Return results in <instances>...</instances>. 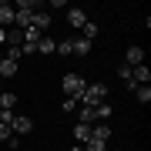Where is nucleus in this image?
Wrapping results in <instances>:
<instances>
[{
    "mask_svg": "<svg viewBox=\"0 0 151 151\" xmlns=\"http://www.w3.org/2000/svg\"><path fill=\"white\" fill-rule=\"evenodd\" d=\"M10 138H14L10 124H7V121H0V141H10Z\"/></svg>",
    "mask_w": 151,
    "mask_h": 151,
    "instance_id": "23",
    "label": "nucleus"
},
{
    "mask_svg": "<svg viewBox=\"0 0 151 151\" xmlns=\"http://www.w3.org/2000/svg\"><path fill=\"white\" fill-rule=\"evenodd\" d=\"M91 138H97V141H111V124H104V121L91 124Z\"/></svg>",
    "mask_w": 151,
    "mask_h": 151,
    "instance_id": "11",
    "label": "nucleus"
},
{
    "mask_svg": "<svg viewBox=\"0 0 151 151\" xmlns=\"http://www.w3.org/2000/svg\"><path fill=\"white\" fill-rule=\"evenodd\" d=\"M77 121L81 124H97V104H77Z\"/></svg>",
    "mask_w": 151,
    "mask_h": 151,
    "instance_id": "4",
    "label": "nucleus"
},
{
    "mask_svg": "<svg viewBox=\"0 0 151 151\" xmlns=\"http://www.w3.org/2000/svg\"><path fill=\"white\" fill-rule=\"evenodd\" d=\"M67 24H70V27H77V30H81L84 24H87V14L81 10V7H70V10H67Z\"/></svg>",
    "mask_w": 151,
    "mask_h": 151,
    "instance_id": "10",
    "label": "nucleus"
},
{
    "mask_svg": "<svg viewBox=\"0 0 151 151\" xmlns=\"http://www.w3.org/2000/svg\"><path fill=\"white\" fill-rule=\"evenodd\" d=\"M101 101H108V84H87L84 87V94L77 97V104H101Z\"/></svg>",
    "mask_w": 151,
    "mask_h": 151,
    "instance_id": "1",
    "label": "nucleus"
},
{
    "mask_svg": "<svg viewBox=\"0 0 151 151\" xmlns=\"http://www.w3.org/2000/svg\"><path fill=\"white\" fill-rule=\"evenodd\" d=\"M4 44H7V30L0 27V47H4Z\"/></svg>",
    "mask_w": 151,
    "mask_h": 151,
    "instance_id": "25",
    "label": "nucleus"
},
{
    "mask_svg": "<svg viewBox=\"0 0 151 151\" xmlns=\"http://www.w3.org/2000/svg\"><path fill=\"white\" fill-rule=\"evenodd\" d=\"M70 54L87 57V54H91V40H84V37H70Z\"/></svg>",
    "mask_w": 151,
    "mask_h": 151,
    "instance_id": "9",
    "label": "nucleus"
},
{
    "mask_svg": "<svg viewBox=\"0 0 151 151\" xmlns=\"http://www.w3.org/2000/svg\"><path fill=\"white\" fill-rule=\"evenodd\" d=\"M81 37H84V40H94V37H97V24H94V20H87L84 27H81Z\"/></svg>",
    "mask_w": 151,
    "mask_h": 151,
    "instance_id": "17",
    "label": "nucleus"
},
{
    "mask_svg": "<svg viewBox=\"0 0 151 151\" xmlns=\"http://www.w3.org/2000/svg\"><path fill=\"white\" fill-rule=\"evenodd\" d=\"M60 108H64V111H77V97H64Z\"/></svg>",
    "mask_w": 151,
    "mask_h": 151,
    "instance_id": "24",
    "label": "nucleus"
},
{
    "mask_svg": "<svg viewBox=\"0 0 151 151\" xmlns=\"http://www.w3.org/2000/svg\"><path fill=\"white\" fill-rule=\"evenodd\" d=\"M37 50H40V54H57V40H54V37H47V34H44V37L37 40Z\"/></svg>",
    "mask_w": 151,
    "mask_h": 151,
    "instance_id": "12",
    "label": "nucleus"
},
{
    "mask_svg": "<svg viewBox=\"0 0 151 151\" xmlns=\"http://www.w3.org/2000/svg\"><path fill=\"white\" fill-rule=\"evenodd\" d=\"M0 27L4 30L14 27V4H7V0H0Z\"/></svg>",
    "mask_w": 151,
    "mask_h": 151,
    "instance_id": "7",
    "label": "nucleus"
},
{
    "mask_svg": "<svg viewBox=\"0 0 151 151\" xmlns=\"http://www.w3.org/2000/svg\"><path fill=\"white\" fill-rule=\"evenodd\" d=\"M17 74V64L14 60H0V77H14Z\"/></svg>",
    "mask_w": 151,
    "mask_h": 151,
    "instance_id": "19",
    "label": "nucleus"
},
{
    "mask_svg": "<svg viewBox=\"0 0 151 151\" xmlns=\"http://www.w3.org/2000/svg\"><path fill=\"white\" fill-rule=\"evenodd\" d=\"M20 44H24V30L20 27H10V30H7V47H20Z\"/></svg>",
    "mask_w": 151,
    "mask_h": 151,
    "instance_id": "15",
    "label": "nucleus"
},
{
    "mask_svg": "<svg viewBox=\"0 0 151 151\" xmlns=\"http://www.w3.org/2000/svg\"><path fill=\"white\" fill-rule=\"evenodd\" d=\"M50 20H54V17H50L47 10H37V14H34V24H30V27L37 30V34H47V27H50Z\"/></svg>",
    "mask_w": 151,
    "mask_h": 151,
    "instance_id": "8",
    "label": "nucleus"
},
{
    "mask_svg": "<svg viewBox=\"0 0 151 151\" xmlns=\"http://www.w3.org/2000/svg\"><path fill=\"white\" fill-rule=\"evenodd\" d=\"M0 60H4V50H0Z\"/></svg>",
    "mask_w": 151,
    "mask_h": 151,
    "instance_id": "28",
    "label": "nucleus"
},
{
    "mask_svg": "<svg viewBox=\"0 0 151 151\" xmlns=\"http://www.w3.org/2000/svg\"><path fill=\"white\" fill-rule=\"evenodd\" d=\"M84 151H108V141H97V138H87V141H84Z\"/></svg>",
    "mask_w": 151,
    "mask_h": 151,
    "instance_id": "16",
    "label": "nucleus"
},
{
    "mask_svg": "<svg viewBox=\"0 0 151 151\" xmlns=\"http://www.w3.org/2000/svg\"><path fill=\"white\" fill-rule=\"evenodd\" d=\"M57 54H60V57H67V54H70V37L57 40Z\"/></svg>",
    "mask_w": 151,
    "mask_h": 151,
    "instance_id": "21",
    "label": "nucleus"
},
{
    "mask_svg": "<svg viewBox=\"0 0 151 151\" xmlns=\"http://www.w3.org/2000/svg\"><path fill=\"white\" fill-rule=\"evenodd\" d=\"M70 151H84V145H74V148H70Z\"/></svg>",
    "mask_w": 151,
    "mask_h": 151,
    "instance_id": "26",
    "label": "nucleus"
},
{
    "mask_svg": "<svg viewBox=\"0 0 151 151\" xmlns=\"http://www.w3.org/2000/svg\"><path fill=\"white\" fill-rule=\"evenodd\" d=\"M87 81L81 74H64V81H60V91H64V97H81L84 94Z\"/></svg>",
    "mask_w": 151,
    "mask_h": 151,
    "instance_id": "2",
    "label": "nucleus"
},
{
    "mask_svg": "<svg viewBox=\"0 0 151 151\" xmlns=\"http://www.w3.org/2000/svg\"><path fill=\"white\" fill-rule=\"evenodd\" d=\"M20 57H24V54H20V47H7V54H4V60H14V64H17Z\"/></svg>",
    "mask_w": 151,
    "mask_h": 151,
    "instance_id": "22",
    "label": "nucleus"
},
{
    "mask_svg": "<svg viewBox=\"0 0 151 151\" xmlns=\"http://www.w3.org/2000/svg\"><path fill=\"white\" fill-rule=\"evenodd\" d=\"M87 138H91V124H81V121H77V124H74V141H77V145H84Z\"/></svg>",
    "mask_w": 151,
    "mask_h": 151,
    "instance_id": "13",
    "label": "nucleus"
},
{
    "mask_svg": "<svg viewBox=\"0 0 151 151\" xmlns=\"http://www.w3.org/2000/svg\"><path fill=\"white\" fill-rule=\"evenodd\" d=\"M131 81H134V87H145V84H151V70H148V64L131 67Z\"/></svg>",
    "mask_w": 151,
    "mask_h": 151,
    "instance_id": "6",
    "label": "nucleus"
},
{
    "mask_svg": "<svg viewBox=\"0 0 151 151\" xmlns=\"http://www.w3.org/2000/svg\"><path fill=\"white\" fill-rule=\"evenodd\" d=\"M10 131H14V138H24L27 131H34V121L27 118V114H14L10 118Z\"/></svg>",
    "mask_w": 151,
    "mask_h": 151,
    "instance_id": "3",
    "label": "nucleus"
},
{
    "mask_svg": "<svg viewBox=\"0 0 151 151\" xmlns=\"http://www.w3.org/2000/svg\"><path fill=\"white\" fill-rule=\"evenodd\" d=\"M134 97H138L141 104H148V101H151V84H145V87H134Z\"/></svg>",
    "mask_w": 151,
    "mask_h": 151,
    "instance_id": "20",
    "label": "nucleus"
},
{
    "mask_svg": "<svg viewBox=\"0 0 151 151\" xmlns=\"http://www.w3.org/2000/svg\"><path fill=\"white\" fill-rule=\"evenodd\" d=\"M124 60H128V67H141V64H145V47L131 44V47L124 50Z\"/></svg>",
    "mask_w": 151,
    "mask_h": 151,
    "instance_id": "5",
    "label": "nucleus"
},
{
    "mask_svg": "<svg viewBox=\"0 0 151 151\" xmlns=\"http://www.w3.org/2000/svg\"><path fill=\"white\" fill-rule=\"evenodd\" d=\"M111 114H114V108H111L108 101H101V104H97V121H108Z\"/></svg>",
    "mask_w": 151,
    "mask_h": 151,
    "instance_id": "18",
    "label": "nucleus"
},
{
    "mask_svg": "<svg viewBox=\"0 0 151 151\" xmlns=\"http://www.w3.org/2000/svg\"><path fill=\"white\" fill-rule=\"evenodd\" d=\"M14 104H17L14 91H0V111H14Z\"/></svg>",
    "mask_w": 151,
    "mask_h": 151,
    "instance_id": "14",
    "label": "nucleus"
},
{
    "mask_svg": "<svg viewBox=\"0 0 151 151\" xmlns=\"http://www.w3.org/2000/svg\"><path fill=\"white\" fill-rule=\"evenodd\" d=\"M0 91H4V77H0Z\"/></svg>",
    "mask_w": 151,
    "mask_h": 151,
    "instance_id": "27",
    "label": "nucleus"
}]
</instances>
